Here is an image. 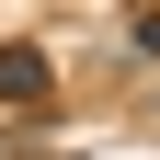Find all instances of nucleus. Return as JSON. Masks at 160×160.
I'll return each instance as SVG.
<instances>
[{"mask_svg":"<svg viewBox=\"0 0 160 160\" xmlns=\"http://www.w3.org/2000/svg\"><path fill=\"white\" fill-rule=\"evenodd\" d=\"M126 46H137V57H160V12H137V34H126Z\"/></svg>","mask_w":160,"mask_h":160,"instance_id":"2","label":"nucleus"},{"mask_svg":"<svg viewBox=\"0 0 160 160\" xmlns=\"http://www.w3.org/2000/svg\"><path fill=\"white\" fill-rule=\"evenodd\" d=\"M0 103H46V57L34 46H0Z\"/></svg>","mask_w":160,"mask_h":160,"instance_id":"1","label":"nucleus"}]
</instances>
